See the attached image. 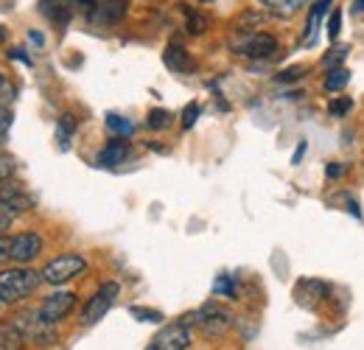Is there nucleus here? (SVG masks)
<instances>
[{"instance_id":"0eeeda50","label":"nucleus","mask_w":364,"mask_h":350,"mask_svg":"<svg viewBox=\"0 0 364 350\" xmlns=\"http://www.w3.org/2000/svg\"><path fill=\"white\" fill-rule=\"evenodd\" d=\"M191 325H193V314L191 317H182V319L171 322V325H166L154 336V345L160 350H188L191 348V339H193Z\"/></svg>"},{"instance_id":"412c9836","label":"nucleus","mask_w":364,"mask_h":350,"mask_svg":"<svg viewBox=\"0 0 364 350\" xmlns=\"http://www.w3.org/2000/svg\"><path fill=\"white\" fill-rule=\"evenodd\" d=\"M348 82H350V70H348V68H333V70H328V76H325V90H328V92H339Z\"/></svg>"},{"instance_id":"1a4fd4ad","label":"nucleus","mask_w":364,"mask_h":350,"mask_svg":"<svg viewBox=\"0 0 364 350\" xmlns=\"http://www.w3.org/2000/svg\"><path fill=\"white\" fill-rule=\"evenodd\" d=\"M43 253V238L31 230L26 233H17L11 235V244H9V258L17 263H31L37 255Z\"/></svg>"},{"instance_id":"e433bc0d","label":"nucleus","mask_w":364,"mask_h":350,"mask_svg":"<svg viewBox=\"0 0 364 350\" xmlns=\"http://www.w3.org/2000/svg\"><path fill=\"white\" fill-rule=\"evenodd\" d=\"M9 56H11V59H20V62H26V65H31V59H28V56H26V53H23L20 48H14V51H9Z\"/></svg>"},{"instance_id":"aec40b11","label":"nucleus","mask_w":364,"mask_h":350,"mask_svg":"<svg viewBox=\"0 0 364 350\" xmlns=\"http://www.w3.org/2000/svg\"><path fill=\"white\" fill-rule=\"evenodd\" d=\"M107 129L112 132L115 137H127V140H129V134L135 132V124L127 121V118H121V115H115V112H109V115H107Z\"/></svg>"},{"instance_id":"423d86ee","label":"nucleus","mask_w":364,"mask_h":350,"mask_svg":"<svg viewBox=\"0 0 364 350\" xmlns=\"http://www.w3.org/2000/svg\"><path fill=\"white\" fill-rule=\"evenodd\" d=\"M17 325H20V331L26 334V339L28 342H40V345H50L53 339H56V331H53V325L46 322L43 317H40V311H17L14 317H11Z\"/></svg>"},{"instance_id":"393cba45","label":"nucleus","mask_w":364,"mask_h":350,"mask_svg":"<svg viewBox=\"0 0 364 350\" xmlns=\"http://www.w3.org/2000/svg\"><path fill=\"white\" fill-rule=\"evenodd\" d=\"M168 124H171V112H166V110H151L149 118H146V127L154 132L166 129Z\"/></svg>"},{"instance_id":"58836bf2","label":"nucleus","mask_w":364,"mask_h":350,"mask_svg":"<svg viewBox=\"0 0 364 350\" xmlns=\"http://www.w3.org/2000/svg\"><path fill=\"white\" fill-rule=\"evenodd\" d=\"M6 90H11V88H9V82H6L3 76H0V92H6Z\"/></svg>"},{"instance_id":"c756f323","label":"nucleus","mask_w":364,"mask_h":350,"mask_svg":"<svg viewBox=\"0 0 364 350\" xmlns=\"http://www.w3.org/2000/svg\"><path fill=\"white\" fill-rule=\"evenodd\" d=\"M132 314H135V319H143V322H163V314H160V311H154V308L135 306L132 308Z\"/></svg>"},{"instance_id":"79ce46f5","label":"nucleus","mask_w":364,"mask_h":350,"mask_svg":"<svg viewBox=\"0 0 364 350\" xmlns=\"http://www.w3.org/2000/svg\"><path fill=\"white\" fill-rule=\"evenodd\" d=\"M146 350H160V348H157V345H154V342H151V345H149V348H146Z\"/></svg>"},{"instance_id":"7ed1b4c3","label":"nucleus","mask_w":364,"mask_h":350,"mask_svg":"<svg viewBox=\"0 0 364 350\" xmlns=\"http://www.w3.org/2000/svg\"><path fill=\"white\" fill-rule=\"evenodd\" d=\"M193 325L205 336H225L232 328V311L219 303H205L193 311Z\"/></svg>"},{"instance_id":"c9c22d12","label":"nucleus","mask_w":364,"mask_h":350,"mask_svg":"<svg viewBox=\"0 0 364 350\" xmlns=\"http://www.w3.org/2000/svg\"><path fill=\"white\" fill-rule=\"evenodd\" d=\"M28 43H34V48H43L46 45V37L40 31H28Z\"/></svg>"},{"instance_id":"c85d7f7f","label":"nucleus","mask_w":364,"mask_h":350,"mask_svg":"<svg viewBox=\"0 0 364 350\" xmlns=\"http://www.w3.org/2000/svg\"><path fill=\"white\" fill-rule=\"evenodd\" d=\"M199 112H202V107H199L196 101H193V104H188V107H185V112H182V129H191V127L196 124Z\"/></svg>"},{"instance_id":"a211bd4d","label":"nucleus","mask_w":364,"mask_h":350,"mask_svg":"<svg viewBox=\"0 0 364 350\" xmlns=\"http://www.w3.org/2000/svg\"><path fill=\"white\" fill-rule=\"evenodd\" d=\"M182 14H185V28H188V34L199 37V34H205V31L210 28V17H208V14H202V11L191 9V6H182Z\"/></svg>"},{"instance_id":"37998d69","label":"nucleus","mask_w":364,"mask_h":350,"mask_svg":"<svg viewBox=\"0 0 364 350\" xmlns=\"http://www.w3.org/2000/svg\"><path fill=\"white\" fill-rule=\"evenodd\" d=\"M199 3H213V0H199Z\"/></svg>"},{"instance_id":"f3484780","label":"nucleus","mask_w":364,"mask_h":350,"mask_svg":"<svg viewBox=\"0 0 364 350\" xmlns=\"http://www.w3.org/2000/svg\"><path fill=\"white\" fill-rule=\"evenodd\" d=\"M261 3L280 20H289V17H294L297 11H303L309 6V0H261Z\"/></svg>"},{"instance_id":"6e6552de","label":"nucleus","mask_w":364,"mask_h":350,"mask_svg":"<svg viewBox=\"0 0 364 350\" xmlns=\"http://www.w3.org/2000/svg\"><path fill=\"white\" fill-rule=\"evenodd\" d=\"M118 292H121V286L115 283V280H109V283H104L95 295H92L90 300H87V306L82 311V325H95L109 308L115 303V297H118Z\"/></svg>"},{"instance_id":"cd10ccee","label":"nucleus","mask_w":364,"mask_h":350,"mask_svg":"<svg viewBox=\"0 0 364 350\" xmlns=\"http://www.w3.org/2000/svg\"><path fill=\"white\" fill-rule=\"evenodd\" d=\"M14 171H17L14 157H9V154H3V152H0V185H3V182H9V179L14 176Z\"/></svg>"},{"instance_id":"20e7f679","label":"nucleus","mask_w":364,"mask_h":350,"mask_svg":"<svg viewBox=\"0 0 364 350\" xmlns=\"http://www.w3.org/2000/svg\"><path fill=\"white\" fill-rule=\"evenodd\" d=\"M230 48L238 53V56H247V59H267L277 51V40L267 31H250V34H238L230 40Z\"/></svg>"},{"instance_id":"4c0bfd02","label":"nucleus","mask_w":364,"mask_h":350,"mask_svg":"<svg viewBox=\"0 0 364 350\" xmlns=\"http://www.w3.org/2000/svg\"><path fill=\"white\" fill-rule=\"evenodd\" d=\"M303 154H306V143H300V146H297V152H294L291 163H294V166H300V163H303Z\"/></svg>"},{"instance_id":"f257e3e1","label":"nucleus","mask_w":364,"mask_h":350,"mask_svg":"<svg viewBox=\"0 0 364 350\" xmlns=\"http://www.w3.org/2000/svg\"><path fill=\"white\" fill-rule=\"evenodd\" d=\"M43 272L37 269H3L0 272V303H20L37 292Z\"/></svg>"},{"instance_id":"a878e982","label":"nucleus","mask_w":364,"mask_h":350,"mask_svg":"<svg viewBox=\"0 0 364 350\" xmlns=\"http://www.w3.org/2000/svg\"><path fill=\"white\" fill-rule=\"evenodd\" d=\"M309 70H306V65H291L289 70H280L277 76H274V82L277 85H289V82H297V79H303Z\"/></svg>"},{"instance_id":"4be33fe9","label":"nucleus","mask_w":364,"mask_h":350,"mask_svg":"<svg viewBox=\"0 0 364 350\" xmlns=\"http://www.w3.org/2000/svg\"><path fill=\"white\" fill-rule=\"evenodd\" d=\"M328 3H331V0H317V6L311 9V17H309V31H306L303 43H314V37H317V28H319V20H322V14L328 11Z\"/></svg>"},{"instance_id":"39448f33","label":"nucleus","mask_w":364,"mask_h":350,"mask_svg":"<svg viewBox=\"0 0 364 350\" xmlns=\"http://www.w3.org/2000/svg\"><path fill=\"white\" fill-rule=\"evenodd\" d=\"M85 269H87V261L82 255H56L53 261L43 266V280L50 286H62V283L85 275Z\"/></svg>"},{"instance_id":"f8f14e48","label":"nucleus","mask_w":364,"mask_h":350,"mask_svg":"<svg viewBox=\"0 0 364 350\" xmlns=\"http://www.w3.org/2000/svg\"><path fill=\"white\" fill-rule=\"evenodd\" d=\"M40 11L56 26H68L79 11V0H40Z\"/></svg>"},{"instance_id":"a19ab883","label":"nucleus","mask_w":364,"mask_h":350,"mask_svg":"<svg viewBox=\"0 0 364 350\" xmlns=\"http://www.w3.org/2000/svg\"><path fill=\"white\" fill-rule=\"evenodd\" d=\"M353 9H356V11H364V0H356V3H353Z\"/></svg>"},{"instance_id":"72a5a7b5","label":"nucleus","mask_w":364,"mask_h":350,"mask_svg":"<svg viewBox=\"0 0 364 350\" xmlns=\"http://www.w3.org/2000/svg\"><path fill=\"white\" fill-rule=\"evenodd\" d=\"M325 174H328V179H339V176L345 174V166H339V163H331V166L325 169Z\"/></svg>"},{"instance_id":"6ab92c4d","label":"nucleus","mask_w":364,"mask_h":350,"mask_svg":"<svg viewBox=\"0 0 364 350\" xmlns=\"http://www.w3.org/2000/svg\"><path fill=\"white\" fill-rule=\"evenodd\" d=\"M73 134H76V118H73V115H62V118L56 121V143H59L62 152L70 149Z\"/></svg>"},{"instance_id":"2eb2a0df","label":"nucleus","mask_w":364,"mask_h":350,"mask_svg":"<svg viewBox=\"0 0 364 350\" xmlns=\"http://www.w3.org/2000/svg\"><path fill=\"white\" fill-rule=\"evenodd\" d=\"M163 62H166V68H168V70H174V73H193V70H196L193 56H191L180 43H171L168 48H166Z\"/></svg>"},{"instance_id":"ddd939ff","label":"nucleus","mask_w":364,"mask_h":350,"mask_svg":"<svg viewBox=\"0 0 364 350\" xmlns=\"http://www.w3.org/2000/svg\"><path fill=\"white\" fill-rule=\"evenodd\" d=\"M328 297V286L322 280H300L294 286V300L306 308H317L319 300Z\"/></svg>"},{"instance_id":"4468645a","label":"nucleus","mask_w":364,"mask_h":350,"mask_svg":"<svg viewBox=\"0 0 364 350\" xmlns=\"http://www.w3.org/2000/svg\"><path fill=\"white\" fill-rule=\"evenodd\" d=\"M0 202H6L9 208H14V211H20V213H26V211H31V208H34L31 196L26 193V188H23V185H17L14 179H9V182H3V185H0Z\"/></svg>"},{"instance_id":"f704fd0d","label":"nucleus","mask_w":364,"mask_h":350,"mask_svg":"<svg viewBox=\"0 0 364 350\" xmlns=\"http://www.w3.org/2000/svg\"><path fill=\"white\" fill-rule=\"evenodd\" d=\"M9 244H11V238H6V235L0 233V263L9 261Z\"/></svg>"},{"instance_id":"7c9ffc66","label":"nucleus","mask_w":364,"mask_h":350,"mask_svg":"<svg viewBox=\"0 0 364 350\" xmlns=\"http://www.w3.org/2000/svg\"><path fill=\"white\" fill-rule=\"evenodd\" d=\"M339 31H342V11H339V9H333V11H331V20H328V37H331V40H336V37H339Z\"/></svg>"},{"instance_id":"dca6fc26","label":"nucleus","mask_w":364,"mask_h":350,"mask_svg":"<svg viewBox=\"0 0 364 350\" xmlns=\"http://www.w3.org/2000/svg\"><path fill=\"white\" fill-rule=\"evenodd\" d=\"M26 334L20 331V325L14 319H3L0 322V350H23L26 348Z\"/></svg>"},{"instance_id":"9d476101","label":"nucleus","mask_w":364,"mask_h":350,"mask_svg":"<svg viewBox=\"0 0 364 350\" xmlns=\"http://www.w3.org/2000/svg\"><path fill=\"white\" fill-rule=\"evenodd\" d=\"M73 308H76V295L73 292H53V295H48L46 300H43V306H40V317L50 322V325H56V322H62L68 314H73Z\"/></svg>"},{"instance_id":"ea45409f","label":"nucleus","mask_w":364,"mask_h":350,"mask_svg":"<svg viewBox=\"0 0 364 350\" xmlns=\"http://www.w3.org/2000/svg\"><path fill=\"white\" fill-rule=\"evenodd\" d=\"M6 37H9V31H6V28H3V26H0V45L6 43Z\"/></svg>"},{"instance_id":"bb28decb","label":"nucleus","mask_w":364,"mask_h":350,"mask_svg":"<svg viewBox=\"0 0 364 350\" xmlns=\"http://www.w3.org/2000/svg\"><path fill=\"white\" fill-rule=\"evenodd\" d=\"M350 110H353V98H333V101L328 104V112H331L333 118H345Z\"/></svg>"},{"instance_id":"2f4dec72","label":"nucleus","mask_w":364,"mask_h":350,"mask_svg":"<svg viewBox=\"0 0 364 350\" xmlns=\"http://www.w3.org/2000/svg\"><path fill=\"white\" fill-rule=\"evenodd\" d=\"M17 216H20V211H14V208H9L6 202H0V233L17 219Z\"/></svg>"},{"instance_id":"f03ea898","label":"nucleus","mask_w":364,"mask_h":350,"mask_svg":"<svg viewBox=\"0 0 364 350\" xmlns=\"http://www.w3.org/2000/svg\"><path fill=\"white\" fill-rule=\"evenodd\" d=\"M127 11L129 0H79V14H85L92 26H115Z\"/></svg>"},{"instance_id":"473e14b6","label":"nucleus","mask_w":364,"mask_h":350,"mask_svg":"<svg viewBox=\"0 0 364 350\" xmlns=\"http://www.w3.org/2000/svg\"><path fill=\"white\" fill-rule=\"evenodd\" d=\"M9 127H11V110L6 104H0V140H6Z\"/></svg>"},{"instance_id":"5701e85b","label":"nucleus","mask_w":364,"mask_h":350,"mask_svg":"<svg viewBox=\"0 0 364 350\" xmlns=\"http://www.w3.org/2000/svg\"><path fill=\"white\" fill-rule=\"evenodd\" d=\"M350 53V48L348 45H333L325 56H322V65H325V70H333V68H342V62H345V56Z\"/></svg>"},{"instance_id":"b1692460","label":"nucleus","mask_w":364,"mask_h":350,"mask_svg":"<svg viewBox=\"0 0 364 350\" xmlns=\"http://www.w3.org/2000/svg\"><path fill=\"white\" fill-rule=\"evenodd\" d=\"M213 292L222 295V297H238V283L232 275H219L216 283H213Z\"/></svg>"},{"instance_id":"9b49d317","label":"nucleus","mask_w":364,"mask_h":350,"mask_svg":"<svg viewBox=\"0 0 364 350\" xmlns=\"http://www.w3.org/2000/svg\"><path fill=\"white\" fill-rule=\"evenodd\" d=\"M132 157V146L127 137H112L101 152H98V166H107V169H118L121 163H127Z\"/></svg>"}]
</instances>
